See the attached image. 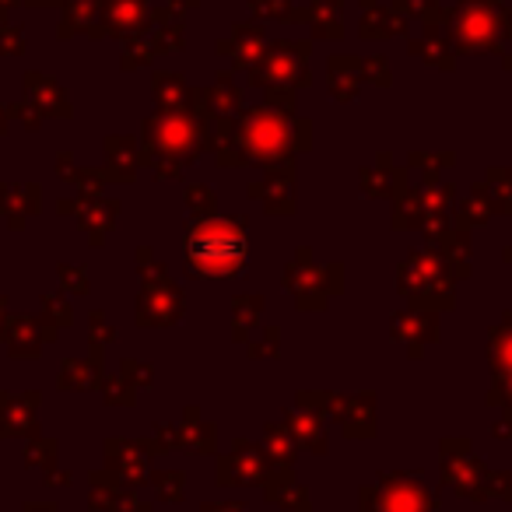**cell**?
I'll list each match as a JSON object with an SVG mask.
<instances>
[{"instance_id": "6da1fadb", "label": "cell", "mask_w": 512, "mask_h": 512, "mask_svg": "<svg viewBox=\"0 0 512 512\" xmlns=\"http://www.w3.org/2000/svg\"><path fill=\"white\" fill-rule=\"evenodd\" d=\"M186 260L204 278H225L246 260V235L228 225H200L186 239Z\"/></svg>"}]
</instances>
